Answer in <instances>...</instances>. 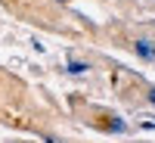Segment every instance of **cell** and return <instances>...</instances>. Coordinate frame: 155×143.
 <instances>
[{
  "label": "cell",
  "instance_id": "obj_1",
  "mask_svg": "<svg viewBox=\"0 0 155 143\" xmlns=\"http://www.w3.org/2000/svg\"><path fill=\"white\" fill-rule=\"evenodd\" d=\"M137 53H140V56H146V59L155 56V44H149V41H137Z\"/></svg>",
  "mask_w": 155,
  "mask_h": 143
},
{
  "label": "cell",
  "instance_id": "obj_2",
  "mask_svg": "<svg viewBox=\"0 0 155 143\" xmlns=\"http://www.w3.org/2000/svg\"><path fill=\"white\" fill-rule=\"evenodd\" d=\"M68 72H74V75H78V72H87V66H84V62H71Z\"/></svg>",
  "mask_w": 155,
  "mask_h": 143
},
{
  "label": "cell",
  "instance_id": "obj_3",
  "mask_svg": "<svg viewBox=\"0 0 155 143\" xmlns=\"http://www.w3.org/2000/svg\"><path fill=\"white\" fill-rule=\"evenodd\" d=\"M152 103H155V90H152Z\"/></svg>",
  "mask_w": 155,
  "mask_h": 143
}]
</instances>
